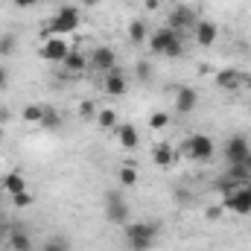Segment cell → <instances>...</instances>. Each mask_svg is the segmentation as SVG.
I'll list each match as a JSON object with an SVG mask.
<instances>
[{
    "label": "cell",
    "instance_id": "6da1fadb",
    "mask_svg": "<svg viewBox=\"0 0 251 251\" xmlns=\"http://www.w3.org/2000/svg\"><path fill=\"white\" fill-rule=\"evenodd\" d=\"M149 53L155 56H167V59H181L184 56V41L176 29L170 26H161L149 35Z\"/></svg>",
    "mask_w": 251,
    "mask_h": 251
},
{
    "label": "cell",
    "instance_id": "7a4b0ae2",
    "mask_svg": "<svg viewBox=\"0 0 251 251\" xmlns=\"http://www.w3.org/2000/svg\"><path fill=\"white\" fill-rule=\"evenodd\" d=\"M158 222H126L123 225V237L131 251H149L158 240Z\"/></svg>",
    "mask_w": 251,
    "mask_h": 251
},
{
    "label": "cell",
    "instance_id": "3957f363",
    "mask_svg": "<svg viewBox=\"0 0 251 251\" xmlns=\"http://www.w3.org/2000/svg\"><path fill=\"white\" fill-rule=\"evenodd\" d=\"M79 24H82L79 9H76V6H62V9L50 18L47 32H50V35H67V32H76V29H79Z\"/></svg>",
    "mask_w": 251,
    "mask_h": 251
},
{
    "label": "cell",
    "instance_id": "277c9868",
    "mask_svg": "<svg viewBox=\"0 0 251 251\" xmlns=\"http://www.w3.org/2000/svg\"><path fill=\"white\" fill-rule=\"evenodd\" d=\"M181 152L193 158V161H210L213 155H216V143H213V137L210 134H190L187 140L181 143Z\"/></svg>",
    "mask_w": 251,
    "mask_h": 251
},
{
    "label": "cell",
    "instance_id": "5b68a950",
    "mask_svg": "<svg viewBox=\"0 0 251 251\" xmlns=\"http://www.w3.org/2000/svg\"><path fill=\"white\" fill-rule=\"evenodd\" d=\"M222 207L237 213V216H249L251 213V184H240L234 190L222 193Z\"/></svg>",
    "mask_w": 251,
    "mask_h": 251
},
{
    "label": "cell",
    "instance_id": "8992f818",
    "mask_svg": "<svg viewBox=\"0 0 251 251\" xmlns=\"http://www.w3.org/2000/svg\"><path fill=\"white\" fill-rule=\"evenodd\" d=\"M128 216H131V210H128V201L123 199V193L120 190H108L105 193V219L111 225H126Z\"/></svg>",
    "mask_w": 251,
    "mask_h": 251
},
{
    "label": "cell",
    "instance_id": "52a82bcc",
    "mask_svg": "<svg viewBox=\"0 0 251 251\" xmlns=\"http://www.w3.org/2000/svg\"><path fill=\"white\" fill-rule=\"evenodd\" d=\"M249 149H251L249 137H246V134H234V137L225 140L222 155H225V161H228V167H231V164H243L246 155H249Z\"/></svg>",
    "mask_w": 251,
    "mask_h": 251
},
{
    "label": "cell",
    "instance_id": "ba28073f",
    "mask_svg": "<svg viewBox=\"0 0 251 251\" xmlns=\"http://www.w3.org/2000/svg\"><path fill=\"white\" fill-rule=\"evenodd\" d=\"M196 21H199V18H196V9H193V6H176V9L170 12V18H167V26L176 29L178 35H184L187 29L196 26Z\"/></svg>",
    "mask_w": 251,
    "mask_h": 251
},
{
    "label": "cell",
    "instance_id": "9c48e42d",
    "mask_svg": "<svg viewBox=\"0 0 251 251\" xmlns=\"http://www.w3.org/2000/svg\"><path fill=\"white\" fill-rule=\"evenodd\" d=\"M193 38H196V44L199 47H213L216 44V38H219V26L213 24V21H207V18H199L196 21V26H193Z\"/></svg>",
    "mask_w": 251,
    "mask_h": 251
},
{
    "label": "cell",
    "instance_id": "30bf717a",
    "mask_svg": "<svg viewBox=\"0 0 251 251\" xmlns=\"http://www.w3.org/2000/svg\"><path fill=\"white\" fill-rule=\"evenodd\" d=\"M67 53H70V44L64 41L62 35H50V38L44 41V47H41V59L56 62V64H62L64 59H67Z\"/></svg>",
    "mask_w": 251,
    "mask_h": 251
},
{
    "label": "cell",
    "instance_id": "8fae6325",
    "mask_svg": "<svg viewBox=\"0 0 251 251\" xmlns=\"http://www.w3.org/2000/svg\"><path fill=\"white\" fill-rule=\"evenodd\" d=\"M213 82H216V88H222V91H240V88L246 85V73L237 70V67H222V70H216Z\"/></svg>",
    "mask_w": 251,
    "mask_h": 251
},
{
    "label": "cell",
    "instance_id": "7c38bea8",
    "mask_svg": "<svg viewBox=\"0 0 251 251\" xmlns=\"http://www.w3.org/2000/svg\"><path fill=\"white\" fill-rule=\"evenodd\" d=\"M102 91L108 97H126L128 94V79H126V73L120 67H114V70H108L102 76Z\"/></svg>",
    "mask_w": 251,
    "mask_h": 251
},
{
    "label": "cell",
    "instance_id": "4fadbf2b",
    "mask_svg": "<svg viewBox=\"0 0 251 251\" xmlns=\"http://www.w3.org/2000/svg\"><path fill=\"white\" fill-rule=\"evenodd\" d=\"M88 59H91V67H94L97 73H102V76L117 67V53H114L111 47H94Z\"/></svg>",
    "mask_w": 251,
    "mask_h": 251
},
{
    "label": "cell",
    "instance_id": "5bb4252c",
    "mask_svg": "<svg viewBox=\"0 0 251 251\" xmlns=\"http://www.w3.org/2000/svg\"><path fill=\"white\" fill-rule=\"evenodd\" d=\"M173 102H176V111L187 117V114L196 111V105H199V91H196V88H190V85H178V88H176V100H173Z\"/></svg>",
    "mask_w": 251,
    "mask_h": 251
},
{
    "label": "cell",
    "instance_id": "9a60e30c",
    "mask_svg": "<svg viewBox=\"0 0 251 251\" xmlns=\"http://www.w3.org/2000/svg\"><path fill=\"white\" fill-rule=\"evenodd\" d=\"M6 243H9V251H32V237L24 228H9Z\"/></svg>",
    "mask_w": 251,
    "mask_h": 251
},
{
    "label": "cell",
    "instance_id": "2e32d148",
    "mask_svg": "<svg viewBox=\"0 0 251 251\" xmlns=\"http://www.w3.org/2000/svg\"><path fill=\"white\" fill-rule=\"evenodd\" d=\"M152 161H155V167H161V170L173 167V164H176V149H173V143H155Z\"/></svg>",
    "mask_w": 251,
    "mask_h": 251
},
{
    "label": "cell",
    "instance_id": "e0dca14e",
    "mask_svg": "<svg viewBox=\"0 0 251 251\" xmlns=\"http://www.w3.org/2000/svg\"><path fill=\"white\" fill-rule=\"evenodd\" d=\"M62 64H64V70H67L70 76H79V73L91 64V59H88L85 53H79V50H70V53H67V59H64Z\"/></svg>",
    "mask_w": 251,
    "mask_h": 251
},
{
    "label": "cell",
    "instance_id": "ac0fdd59",
    "mask_svg": "<svg viewBox=\"0 0 251 251\" xmlns=\"http://www.w3.org/2000/svg\"><path fill=\"white\" fill-rule=\"evenodd\" d=\"M117 140H120L123 149H137L140 134H137V128H134L131 123H123V126H117Z\"/></svg>",
    "mask_w": 251,
    "mask_h": 251
},
{
    "label": "cell",
    "instance_id": "d6986e66",
    "mask_svg": "<svg viewBox=\"0 0 251 251\" xmlns=\"http://www.w3.org/2000/svg\"><path fill=\"white\" fill-rule=\"evenodd\" d=\"M0 187L6 190L9 196H15V193H21V190H26V178L21 176V170H12L6 178H0Z\"/></svg>",
    "mask_w": 251,
    "mask_h": 251
},
{
    "label": "cell",
    "instance_id": "ffe728a7",
    "mask_svg": "<svg viewBox=\"0 0 251 251\" xmlns=\"http://www.w3.org/2000/svg\"><path fill=\"white\" fill-rule=\"evenodd\" d=\"M128 41H131V44H143V41H149V26H146L143 18H134V21L128 24Z\"/></svg>",
    "mask_w": 251,
    "mask_h": 251
},
{
    "label": "cell",
    "instance_id": "44dd1931",
    "mask_svg": "<svg viewBox=\"0 0 251 251\" xmlns=\"http://www.w3.org/2000/svg\"><path fill=\"white\" fill-rule=\"evenodd\" d=\"M62 114L53 108V105H44V117H41V128H47V131H56V128H62Z\"/></svg>",
    "mask_w": 251,
    "mask_h": 251
},
{
    "label": "cell",
    "instance_id": "7402d4cb",
    "mask_svg": "<svg viewBox=\"0 0 251 251\" xmlns=\"http://www.w3.org/2000/svg\"><path fill=\"white\" fill-rule=\"evenodd\" d=\"M41 251H70V240L64 234H50L44 243H41Z\"/></svg>",
    "mask_w": 251,
    "mask_h": 251
},
{
    "label": "cell",
    "instance_id": "603a6c76",
    "mask_svg": "<svg viewBox=\"0 0 251 251\" xmlns=\"http://www.w3.org/2000/svg\"><path fill=\"white\" fill-rule=\"evenodd\" d=\"M97 123H100V128H117V111L114 108H100L97 111Z\"/></svg>",
    "mask_w": 251,
    "mask_h": 251
},
{
    "label": "cell",
    "instance_id": "cb8c5ba5",
    "mask_svg": "<svg viewBox=\"0 0 251 251\" xmlns=\"http://www.w3.org/2000/svg\"><path fill=\"white\" fill-rule=\"evenodd\" d=\"M21 117H24L26 123H32V126H41V117H44V105L32 102V105H26V108L21 111Z\"/></svg>",
    "mask_w": 251,
    "mask_h": 251
},
{
    "label": "cell",
    "instance_id": "d4e9b609",
    "mask_svg": "<svg viewBox=\"0 0 251 251\" xmlns=\"http://www.w3.org/2000/svg\"><path fill=\"white\" fill-rule=\"evenodd\" d=\"M15 50H18V35H15V32H3V35H0V56L6 59V56H12Z\"/></svg>",
    "mask_w": 251,
    "mask_h": 251
},
{
    "label": "cell",
    "instance_id": "484cf974",
    "mask_svg": "<svg viewBox=\"0 0 251 251\" xmlns=\"http://www.w3.org/2000/svg\"><path fill=\"white\" fill-rule=\"evenodd\" d=\"M167 126H170V114H167V111H155V114H149V128L161 131V128H167Z\"/></svg>",
    "mask_w": 251,
    "mask_h": 251
},
{
    "label": "cell",
    "instance_id": "4316f807",
    "mask_svg": "<svg viewBox=\"0 0 251 251\" xmlns=\"http://www.w3.org/2000/svg\"><path fill=\"white\" fill-rule=\"evenodd\" d=\"M120 184H123V187H134V184H137V167L128 164V167L120 170Z\"/></svg>",
    "mask_w": 251,
    "mask_h": 251
},
{
    "label": "cell",
    "instance_id": "83f0119b",
    "mask_svg": "<svg viewBox=\"0 0 251 251\" xmlns=\"http://www.w3.org/2000/svg\"><path fill=\"white\" fill-rule=\"evenodd\" d=\"M9 199H12L15 207H29V204L35 201V196H32L29 190H21V193H15V196H9Z\"/></svg>",
    "mask_w": 251,
    "mask_h": 251
},
{
    "label": "cell",
    "instance_id": "f1b7e54d",
    "mask_svg": "<svg viewBox=\"0 0 251 251\" xmlns=\"http://www.w3.org/2000/svg\"><path fill=\"white\" fill-rule=\"evenodd\" d=\"M134 76H137L140 82H149V79H152V64L146 62V59H143V62H137V67H134Z\"/></svg>",
    "mask_w": 251,
    "mask_h": 251
},
{
    "label": "cell",
    "instance_id": "f546056e",
    "mask_svg": "<svg viewBox=\"0 0 251 251\" xmlns=\"http://www.w3.org/2000/svg\"><path fill=\"white\" fill-rule=\"evenodd\" d=\"M79 114H82V117H94V114H97V105H94V100H82V105H79Z\"/></svg>",
    "mask_w": 251,
    "mask_h": 251
},
{
    "label": "cell",
    "instance_id": "4dcf8cb0",
    "mask_svg": "<svg viewBox=\"0 0 251 251\" xmlns=\"http://www.w3.org/2000/svg\"><path fill=\"white\" fill-rule=\"evenodd\" d=\"M204 216H207L210 222H216V219L222 216V207H207V210H204Z\"/></svg>",
    "mask_w": 251,
    "mask_h": 251
},
{
    "label": "cell",
    "instance_id": "1f68e13d",
    "mask_svg": "<svg viewBox=\"0 0 251 251\" xmlns=\"http://www.w3.org/2000/svg\"><path fill=\"white\" fill-rule=\"evenodd\" d=\"M6 85H9V70L0 64V88H6Z\"/></svg>",
    "mask_w": 251,
    "mask_h": 251
},
{
    "label": "cell",
    "instance_id": "d6a6232c",
    "mask_svg": "<svg viewBox=\"0 0 251 251\" xmlns=\"http://www.w3.org/2000/svg\"><path fill=\"white\" fill-rule=\"evenodd\" d=\"M9 117H12V111H9L6 105H0V126H3V123H9Z\"/></svg>",
    "mask_w": 251,
    "mask_h": 251
},
{
    "label": "cell",
    "instance_id": "836d02e7",
    "mask_svg": "<svg viewBox=\"0 0 251 251\" xmlns=\"http://www.w3.org/2000/svg\"><path fill=\"white\" fill-rule=\"evenodd\" d=\"M15 6H32V3H38V0H12Z\"/></svg>",
    "mask_w": 251,
    "mask_h": 251
},
{
    "label": "cell",
    "instance_id": "e575fe53",
    "mask_svg": "<svg viewBox=\"0 0 251 251\" xmlns=\"http://www.w3.org/2000/svg\"><path fill=\"white\" fill-rule=\"evenodd\" d=\"M158 3L161 0H146V9H158Z\"/></svg>",
    "mask_w": 251,
    "mask_h": 251
},
{
    "label": "cell",
    "instance_id": "d590c367",
    "mask_svg": "<svg viewBox=\"0 0 251 251\" xmlns=\"http://www.w3.org/2000/svg\"><path fill=\"white\" fill-rule=\"evenodd\" d=\"M6 234H9V228H6V225H0V243L6 240Z\"/></svg>",
    "mask_w": 251,
    "mask_h": 251
},
{
    "label": "cell",
    "instance_id": "8d00e7d4",
    "mask_svg": "<svg viewBox=\"0 0 251 251\" xmlns=\"http://www.w3.org/2000/svg\"><path fill=\"white\" fill-rule=\"evenodd\" d=\"M243 164H246V170L251 173V149H249V155H246V161H243Z\"/></svg>",
    "mask_w": 251,
    "mask_h": 251
},
{
    "label": "cell",
    "instance_id": "74e56055",
    "mask_svg": "<svg viewBox=\"0 0 251 251\" xmlns=\"http://www.w3.org/2000/svg\"><path fill=\"white\" fill-rule=\"evenodd\" d=\"M246 88L251 91V73H246Z\"/></svg>",
    "mask_w": 251,
    "mask_h": 251
},
{
    "label": "cell",
    "instance_id": "f35d334b",
    "mask_svg": "<svg viewBox=\"0 0 251 251\" xmlns=\"http://www.w3.org/2000/svg\"><path fill=\"white\" fill-rule=\"evenodd\" d=\"M0 143H3V131H0Z\"/></svg>",
    "mask_w": 251,
    "mask_h": 251
}]
</instances>
